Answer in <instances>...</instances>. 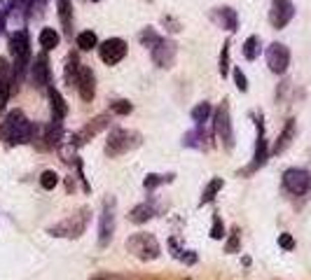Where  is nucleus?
Returning a JSON list of instances; mask_svg holds the SVG:
<instances>
[{"mask_svg": "<svg viewBox=\"0 0 311 280\" xmlns=\"http://www.w3.org/2000/svg\"><path fill=\"white\" fill-rule=\"evenodd\" d=\"M10 49L14 54V77H21V73L28 66V59H31V40H28V33L26 31H17L10 40Z\"/></svg>", "mask_w": 311, "mask_h": 280, "instance_id": "nucleus-1", "label": "nucleus"}, {"mask_svg": "<svg viewBox=\"0 0 311 280\" xmlns=\"http://www.w3.org/2000/svg\"><path fill=\"white\" fill-rule=\"evenodd\" d=\"M127 250L134 252L140 259H154L159 255V243L154 241V236H147V234H136L134 238L127 241Z\"/></svg>", "mask_w": 311, "mask_h": 280, "instance_id": "nucleus-2", "label": "nucleus"}, {"mask_svg": "<svg viewBox=\"0 0 311 280\" xmlns=\"http://www.w3.org/2000/svg\"><path fill=\"white\" fill-rule=\"evenodd\" d=\"M283 187L295 196H302L311 189V173L302 168H288L283 173Z\"/></svg>", "mask_w": 311, "mask_h": 280, "instance_id": "nucleus-3", "label": "nucleus"}, {"mask_svg": "<svg viewBox=\"0 0 311 280\" xmlns=\"http://www.w3.org/2000/svg\"><path fill=\"white\" fill-rule=\"evenodd\" d=\"M215 135H218L220 143L225 145V150H232L234 133H232V119H229V105H227V101L220 105L218 112H215Z\"/></svg>", "mask_w": 311, "mask_h": 280, "instance_id": "nucleus-4", "label": "nucleus"}, {"mask_svg": "<svg viewBox=\"0 0 311 280\" xmlns=\"http://www.w3.org/2000/svg\"><path fill=\"white\" fill-rule=\"evenodd\" d=\"M267 66H269V70H271V73L283 75L288 70V66H290V49H288L286 44H281V42L269 44V49H267Z\"/></svg>", "mask_w": 311, "mask_h": 280, "instance_id": "nucleus-5", "label": "nucleus"}, {"mask_svg": "<svg viewBox=\"0 0 311 280\" xmlns=\"http://www.w3.org/2000/svg\"><path fill=\"white\" fill-rule=\"evenodd\" d=\"M98 56H101L103 63L115 66V63H120L124 56H127V42L120 40V37H110V40H105V42L98 47Z\"/></svg>", "mask_w": 311, "mask_h": 280, "instance_id": "nucleus-6", "label": "nucleus"}, {"mask_svg": "<svg viewBox=\"0 0 311 280\" xmlns=\"http://www.w3.org/2000/svg\"><path fill=\"white\" fill-rule=\"evenodd\" d=\"M112 231H115V201L110 199L105 201L103 215H101V229H98V245L108 248V243L112 241Z\"/></svg>", "mask_w": 311, "mask_h": 280, "instance_id": "nucleus-7", "label": "nucleus"}, {"mask_svg": "<svg viewBox=\"0 0 311 280\" xmlns=\"http://www.w3.org/2000/svg\"><path fill=\"white\" fill-rule=\"evenodd\" d=\"M85 226H87V210H80V215L68 217L66 222H61L59 226L49 229V231H52V236H75L77 238L80 234L85 231Z\"/></svg>", "mask_w": 311, "mask_h": 280, "instance_id": "nucleus-8", "label": "nucleus"}, {"mask_svg": "<svg viewBox=\"0 0 311 280\" xmlns=\"http://www.w3.org/2000/svg\"><path fill=\"white\" fill-rule=\"evenodd\" d=\"M129 138H134V133H129L124 128H115L108 138V145H105V154L108 157H120L129 150V147H134L136 143H129Z\"/></svg>", "mask_w": 311, "mask_h": 280, "instance_id": "nucleus-9", "label": "nucleus"}, {"mask_svg": "<svg viewBox=\"0 0 311 280\" xmlns=\"http://www.w3.org/2000/svg\"><path fill=\"white\" fill-rule=\"evenodd\" d=\"M295 14V7L293 3H288V0H276L274 7H271V12H269V21L274 28H283V26L293 19Z\"/></svg>", "mask_w": 311, "mask_h": 280, "instance_id": "nucleus-10", "label": "nucleus"}, {"mask_svg": "<svg viewBox=\"0 0 311 280\" xmlns=\"http://www.w3.org/2000/svg\"><path fill=\"white\" fill-rule=\"evenodd\" d=\"M77 91L82 96V101L92 103L94 96H96V79H94V73L89 68L80 66V77H77Z\"/></svg>", "mask_w": 311, "mask_h": 280, "instance_id": "nucleus-11", "label": "nucleus"}, {"mask_svg": "<svg viewBox=\"0 0 311 280\" xmlns=\"http://www.w3.org/2000/svg\"><path fill=\"white\" fill-rule=\"evenodd\" d=\"M31 75H33V82H35V86H49L52 70H49V59H47V54H37L35 56L33 68H31Z\"/></svg>", "mask_w": 311, "mask_h": 280, "instance_id": "nucleus-12", "label": "nucleus"}, {"mask_svg": "<svg viewBox=\"0 0 311 280\" xmlns=\"http://www.w3.org/2000/svg\"><path fill=\"white\" fill-rule=\"evenodd\" d=\"M152 59H154V63H157V66L171 68L173 66V59H176V47H173L171 42L159 40V42L152 47Z\"/></svg>", "mask_w": 311, "mask_h": 280, "instance_id": "nucleus-13", "label": "nucleus"}, {"mask_svg": "<svg viewBox=\"0 0 311 280\" xmlns=\"http://www.w3.org/2000/svg\"><path fill=\"white\" fill-rule=\"evenodd\" d=\"M24 115L19 112V110H14V112H10L7 115V119L3 122V126H0V138L7 140V143H14V133H17V128L24 124Z\"/></svg>", "mask_w": 311, "mask_h": 280, "instance_id": "nucleus-14", "label": "nucleus"}, {"mask_svg": "<svg viewBox=\"0 0 311 280\" xmlns=\"http://www.w3.org/2000/svg\"><path fill=\"white\" fill-rule=\"evenodd\" d=\"M267 157H269V150H267V140H264L262 119H257V145H255V157H253V166H250V171H255V168L264 166Z\"/></svg>", "mask_w": 311, "mask_h": 280, "instance_id": "nucleus-15", "label": "nucleus"}, {"mask_svg": "<svg viewBox=\"0 0 311 280\" xmlns=\"http://www.w3.org/2000/svg\"><path fill=\"white\" fill-rule=\"evenodd\" d=\"M49 101H52V112H54V119H56V122H61L63 117L68 115V105H66V101H63L61 94L56 91L54 86H49Z\"/></svg>", "mask_w": 311, "mask_h": 280, "instance_id": "nucleus-16", "label": "nucleus"}, {"mask_svg": "<svg viewBox=\"0 0 311 280\" xmlns=\"http://www.w3.org/2000/svg\"><path fill=\"white\" fill-rule=\"evenodd\" d=\"M293 135H295V119H288L286 128H283V133H281V135H279V140H276L274 152H276V154H281V152H283V150H286V147L290 145V140H293Z\"/></svg>", "mask_w": 311, "mask_h": 280, "instance_id": "nucleus-17", "label": "nucleus"}, {"mask_svg": "<svg viewBox=\"0 0 311 280\" xmlns=\"http://www.w3.org/2000/svg\"><path fill=\"white\" fill-rule=\"evenodd\" d=\"M56 44H59V33H56L54 28H43V31H40V47H43L45 52H49V49H54Z\"/></svg>", "mask_w": 311, "mask_h": 280, "instance_id": "nucleus-18", "label": "nucleus"}, {"mask_svg": "<svg viewBox=\"0 0 311 280\" xmlns=\"http://www.w3.org/2000/svg\"><path fill=\"white\" fill-rule=\"evenodd\" d=\"M131 222H136V224H143V222H147V219L152 217V206H147V203H140V206H136L134 210H131Z\"/></svg>", "mask_w": 311, "mask_h": 280, "instance_id": "nucleus-19", "label": "nucleus"}, {"mask_svg": "<svg viewBox=\"0 0 311 280\" xmlns=\"http://www.w3.org/2000/svg\"><path fill=\"white\" fill-rule=\"evenodd\" d=\"M7 63L5 59H0V110L5 108L7 98H10V84H7V77H5V70H7Z\"/></svg>", "mask_w": 311, "mask_h": 280, "instance_id": "nucleus-20", "label": "nucleus"}, {"mask_svg": "<svg viewBox=\"0 0 311 280\" xmlns=\"http://www.w3.org/2000/svg\"><path fill=\"white\" fill-rule=\"evenodd\" d=\"M77 77H80V63L75 56H68V66H66V82L68 86L77 84Z\"/></svg>", "mask_w": 311, "mask_h": 280, "instance_id": "nucleus-21", "label": "nucleus"}, {"mask_svg": "<svg viewBox=\"0 0 311 280\" xmlns=\"http://www.w3.org/2000/svg\"><path fill=\"white\" fill-rule=\"evenodd\" d=\"M257 52H260V37L257 35H250L248 40L244 42V56L248 61H255L257 59Z\"/></svg>", "mask_w": 311, "mask_h": 280, "instance_id": "nucleus-22", "label": "nucleus"}, {"mask_svg": "<svg viewBox=\"0 0 311 280\" xmlns=\"http://www.w3.org/2000/svg\"><path fill=\"white\" fill-rule=\"evenodd\" d=\"M59 14H61V24L66 28V33H73V21H70V3L68 0H59Z\"/></svg>", "mask_w": 311, "mask_h": 280, "instance_id": "nucleus-23", "label": "nucleus"}, {"mask_svg": "<svg viewBox=\"0 0 311 280\" xmlns=\"http://www.w3.org/2000/svg\"><path fill=\"white\" fill-rule=\"evenodd\" d=\"M98 44V40H96V33H92V31H85V33H80L77 35V47L80 49H85V52H89V49H94Z\"/></svg>", "mask_w": 311, "mask_h": 280, "instance_id": "nucleus-24", "label": "nucleus"}, {"mask_svg": "<svg viewBox=\"0 0 311 280\" xmlns=\"http://www.w3.org/2000/svg\"><path fill=\"white\" fill-rule=\"evenodd\" d=\"M220 189H222V177H215V180H211V182H208V187L204 189V194H202V203L213 201V196L218 194Z\"/></svg>", "mask_w": 311, "mask_h": 280, "instance_id": "nucleus-25", "label": "nucleus"}, {"mask_svg": "<svg viewBox=\"0 0 311 280\" xmlns=\"http://www.w3.org/2000/svg\"><path fill=\"white\" fill-rule=\"evenodd\" d=\"M220 19H222V24H225L227 31H237V12H234V10L222 7V10H220Z\"/></svg>", "mask_w": 311, "mask_h": 280, "instance_id": "nucleus-26", "label": "nucleus"}, {"mask_svg": "<svg viewBox=\"0 0 311 280\" xmlns=\"http://www.w3.org/2000/svg\"><path fill=\"white\" fill-rule=\"evenodd\" d=\"M105 124H108V119H105V117H98V119H94V124H89V126H87L85 131L77 135V138H89V135H96L101 128H105Z\"/></svg>", "mask_w": 311, "mask_h": 280, "instance_id": "nucleus-27", "label": "nucleus"}, {"mask_svg": "<svg viewBox=\"0 0 311 280\" xmlns=\"http://www.w3.org/2000/svg\"><path fill=\"white\" fill-rule=\"evenodd\" d=\"M208 115H211V105H208V103H199L195 110H192V119H195L197 124L206 122Z\"/></svg>", "mask_w": 311, "mask_h": 280, "instance_id": "nucleus-28", "label": "nucleus"}, {"mask_svg": "<svg viewBox=\"0 0 311 280\" xmlns=\"http://www.w3.org/2000/svg\"><path fill=\"white\" fill-rule=\"evenodd\" d=\"M40 184H43L45 189H54L56 184H59V175H56L54 171H45L43 177H40Z\"/></svg>", "mask_w": 311, "mask_h": 280, "instance_id": "nucleus-29", "label": "nucleus"}, {"mask_svg": "<svg viewBox=\"0 0 311 280\" xmlns=\"http://www.w3.org/2000/svg\"><path fill=\"white\" fill-rule=\"evenodd\" d=\"M229 70V42L222 44V54H220V75L225 77Z\"/></svg>", "mask_w": 311, "mask_h": 280, "instance_id": "nucleus-30", "label": "nucleus"}, {"mask_svg": "<svg viewBox=\"0 0 311 280\" xmlns=\"http://www.w3.org/2000/svg\"><path fill=\"white\" fill-rule=\"evenodd\" d=\"M159 40H162V37H159L154 31H145V33H140V42H143V44H147V47H154V44H157Z\"/></svg>", "mask_w": 311, "mask_h": 280, "instance_id": "nucleus-31", "label": "nucleus"}, {"mask_svg": "<svg viewBox=\"0 0 311 280\" xmlns=\"http://www.w3.org/2000/svg\"><path fill=\"white\" fill-rule=\"evenodd\" d=\"M211 236L215 238V241H220V238L225 236V226H222V219L215 215L213 217V229H211Z\"/></svg>", "mask_w": 311, "mask_h": 280, "instance_id": "nucleus-32", "label": "nucleus"}, {"mask_svg": "<svg viewBox=\"0 0 311 280\" xmlns=\"http://www.w3.org/2000/svg\"><path fill=\"white\" fill-rule=\"evenodd\" d=\"M234 82H237L239 91H248V82H246V75L241 73V68H234Z\"/></svg>", "mask_w": 311, "mask_h": 280, "instance_id": "nucleus-33", "label": "nucleus"}, {"mask_svg": "<svg viewBox=\"0 0 311 280\" xmlns=\"http://www.w3.org/2000/svg\"><path fill=\"white\" fill-rule=\"evenodd\" d=\"M112 112H117V115H129V112H131V103H129V101H117V103H112Z\"/></svg>", "mask_w": 311, "mask_h": 280, "instance_id": "nucleus-34", "label": "nucleus"}, {"mask_svg": "<svg viewBox=\"0 0 311 280\" xmlns=\"http://www.w3.org/2000/svg\"><path fill=\"white\" fill-rule=\"evenodd\" d=\"M164 180H169V177H162V175H147V177H145V182H143V184H145V189H154L157 184L164 182Z\"/></svg>", "mask_w": 311, "mask_h": 280, "instance_id": "nucleus-35", "label": "nucleus"}, {"mask_svg": "<svg viewBox=\"0 0 311 280\" xmlns=\"http://www.w3.org/2000/svg\"><path fill=\"white\" fill-rule=\"evenodd\" d=\"M279 245H281V248H286V250H293L295 248L293 236H290V234H281V236H279Z\"/></svg>", "mask_w": 311, "mask_h": 280, "instance_id": "nucleus-36", "label": "nucleus"}, {"mask_svg": "<svg viewBox=\"0 0 311 280\" xmlns=\"http://www.w3.org/2000/svg\"><path fill=\"white\" fill-rule=\"evenodd\" d=\"M237 250H239V231H234L229 243H227V252H237Z\"/></svg>", "mask_w": 311, "mask_h": 280, "instance_id": "nucleus-37", "label": "nucleus"}, {"mask_svg": "<svg viewBox=\"0 0 311 280\" xmlns=\"http://www.w3.org/2000/svg\"><path fill=\"white\" fill-rule=\"evenodd\" d=\"M94 3H98V0H94Z\"/></svg>", "mask_w": 311, "mask_h": 280, "instance_id": "nucleus-38", "label": "nucleus"}]
</instances>
